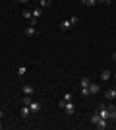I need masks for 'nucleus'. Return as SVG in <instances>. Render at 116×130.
Segmentation results:
<instances>
[{
  "mask_svg": "<svg viewBox=\"0 0 116 130\" xmlns=\"http://www.w3.org/2000/svg\"><path fill=\"white\" fill-rule=\"evenodd\" d=\"M110 76H112L110 70H103L101 72V80H110Z\"/></svg>",
  "mask_w": 116,
  "mask_h": 130,
  "instance_id": "obj_12",
  "label": "nucleus"
},
{
  "mask_svg": "<svg viewBox=\"0 0 116 130\" xmlns=\"http://www.w3.org/2000/svg\"><path fill=\"white\" fill-rule=\"evenodd\" d=\"M97 113H99L101 119H106V120H108V105H99Z\"/></svg>",
  "mask_w": 116,
  "mask_h": 130,
  "instance_id": "obj_1",
  "label": "nucleus"
},
{
  "mask_svg": "<svg viewBox=\"0 0 116 130\" xmlns=\"http://www.w3.org/2000/svg\"><path fill=\"white\" fill-rule=\"evenodd\" d=\"M97 2H106V4H108V2H112V0H97Z\"/></svg>",
  "mask_w": 116,
  "mask_h": 130,
  "instance_id": "obj_27",
  "label": "nucleus"
},
{
  "mask_svg": "<svg viewBox=\"0 0 116 130\" xmlns=\"http://www.w3.org/2000/svg\"><path fill=\"white\" fill-rule=\"evenodd\" d=\"M112 58H114V60H116V53H114V54H112Z\"/></svg>",
  "mask_w": 116,
  "mask_h": 130,
  "instance_id": "obj_29",
  "label": "nucleus"
},
{
  "mask_svg": "<svg viewBox=\"0 0 116 130\" xmlns=\"http://www.w3.org/2000/svg\"><path fill=\"white\" fill-rule=\"evenodd\" d=\"M21 89H23V93H25V95H33V93H35V87H33V86H29V84H25Z\"/></svg>",
  "mask_w": 116,
  "mask_h": 130,
  "instance_id": "obj_9",
  "label": "nucleus"
},
{
  "mask_svg": "<svg viewBox=\"0 0 116 130\" xmlns=\"http://www.w3.org/2000/svg\"><path fill=\"white\" fill-rule=\"evenodd\" d=\"M99 113H95V115H91V124H97V122H99Z\"/></svg>",
  "mask_w": 116,
  "mask_h": 130,
  "instance_id": "obj_16",
  "label": "nucleus"
},
{
  "mask_svg": "<svg viewBox=\"0 0 116 130\" xmlns=\"http://www.w3.org/2000/svg\"><path fill=\"white\" fill-rule=\"evenodd\" d=\"M108 120H116V107L108 105Z\"/></svg>",
  "mask_w": 116,
  "mask_h": 130,
  "instance_id": "obj_8",
  "label": "nucleus"
},
{
  "mask_svg": "<svg viewBox=\"0 0 116 130\" xmlns=\"http://www.w3.org/2000/svg\"><path fill=\"white\" fill-rule=\"evenodd\" d=\"M31 14H33V18H37V20H39V18L43 16V10H41V6H39V8H35V10L31 12Z\"/></svg>",
  "mask_w": 116,
  "mask_h": 130,
  "instance_id": "obj_14",
  "label": "nucleus"
},
{
  "mask_svg": "<svg viewBox=\"0 0 116 130\" xmlns=\"http://www.w3.org/2000/svg\"><path fill=\"white\" fill-rule=\"evenodd\" d=\"M39 6H41V8H49V6H50V0H39Z\"/></svg>",
  "mask_w": 116,
  "mask_h": 130,
  "instance_id": "obj_17",
  "label": "nucleus"
},
{
  "mask_svg": "<svg viewBox=\"0 0 116 130\" xmlns=\"http://www.w3.org/2000/svg\"><path fill=\"white\" fill-rule=\"evenodd\" d=\"M37 22H39L37 18H31V20H29V23H31V25H37Z\"/></svg>",
  "mask_w": 116,
  "mask_h": 130,
  "instance_id": "obj_25",
  "label": "nucleus"
},
{
  "mask_svg": "<svg viewBox=\"0 0 116 130\" xmlns=\"http://www.w3.org/2000/svg\"><path fill=\"white\" fill-rule=\"evenodd\" d=\"M70 22H72V25H76V23H77V22H79V20H77V18H76V16H72V18H70Z\"/></svg>",
  "mask_w": 116,
  "mask_h": 130,
  "instance_id": "obj_24",
  "label": "nucleus"
},
{
  "mask_svg": "<svg viewBox=\"0 0 116 130\" xmlns=\"http://www.w3.org/2000/svg\"><path fill=\"white\" fill-rule=\"evenodd\" d=\"M29 115H31V109H29L27 105H23V107L19 109V117H21V119H27Z\"/></svg>",
  "mask_w": 116,
  "mask_h": 130,
  "instance_id": "obj_4",
  "label": "nucleus"
},
{
  "mask_svg": "<svg viewBox=\"0 0 116 130\" xmlns=\"http://www.w3.org/2000/svg\"><path fill=\"white\" fill-rule=\"evenodd\" d=\"M81 95H83V97H87V95H89V87H81Z\"/></svg>",
  "mask_w": 116,
  "mask_h": 130,
  "instance_id": "obj_22",
  "label": "nucleus"
},
{
  "mask_svg": "<svg viewBox=\"0 0 116 130\" xmlns=\"http://www.w3.org/2000/svg\"><path fill=\"white\" fill-rule=\"evenodd\" d=\"M114 80H116V74H114Z\"/></svg>",
  "mask_w": 116,
  "mask_h": 130,
  "instance_id": "obj_30",
  "label": "nucleus"
},
{
  "mask_svg": "<svg viewBox=\"0 0 116 130\" xmlns=\"http://www.w3.org/2000/svg\"><path fill=\"white\" fill-rule=\"evenodd\" d=\"M2 117H4V113H2V109H0V120H2Z\"/></svg>",
  "mask_w": 116,
  "mask_h": 130,
  "instance_id": "obj_28",
  "label": "nucleus"
},
{
  "mask_svg": "<svg viewBox=\"0 0 116 130\" xmlns=\"http://www.w3.org/2000/svg\"><path fill=\"white\" fill-rule=\"evenodd\" d=\"M89 84H91L89 78H81V80H79V87H89Z\"/></svg>",
  "mask_w": 116,
  "mask_h": 130,
  "instance_id": "obj_15",
  "label": "nucleus"
},
{
  "mask_svg": "<svg viewBox=\"0 0 116 130\" xmlns=\"http://www.w3.org/2000/svg\"><path fill=\"white\" fill-rule=\"evenodd\" d=\"M31 101H33V99H31V95H25V97H23V105H29Z\"/></svg>",
  "mask_w": 116,
  "mask_h": 130,
  "instance_id": "obj_21",
  "label": "nucleus"
},
{
  "mask_svg": "<svg viewBox=\"0 0 116 130\" xmlns=\"http://www.w3.org/2000/svg\"><path fill=\"white\" fill-rule=\"evenodd\" d=\"M17 2H19V4H27L29 0H17Z\"/></svg>",
  "mask_w": 116,
  "mask_h": 130,
  "instance_id": "obj_26",
  "label": "nucleus"
},
{
  "mask_svg": "<svg viewBox=\"0 0 116 130\" xmlns=\"http://www.w3.org/2000/svg\"><path fill=\"white\" fill-rule=\"evenodd\" d=\"M25 72H27V68H25V66H19V68H17V74H19V76H23Z\"/></svg>",
  "mask_w": 116,
  "mask_h": 130,
  "instance_id": "obj_20",
  "label": "nucleus"
},
{
  "mask_svg": "<svg viewBox=\"0 0 116 130\" xmlns=\"http://www.w3.org/2000/svg\"><path fill=\"white\" fill-rule=\"evenodd\" d=\"M95 126H97L99 130H105V128H108V120L106 119H99V122H97Z\"/></svg>",
  "mask_w": 116,
  "mask_h": 130,
  "instance_id": "obj_7",
  "label": "nucleus"
},
{
  "mask_svg": "<svg viewBox=\"0 0 116 130\" xmlns=\"http://www.w3.org/2000/svg\"><path fill=\"white\" fill-rule=\"evenodd\" d=\"M62 99H64V101H72V93H70V91H66L64 95H62Z\"/></svg>",
  "mask_w": 116,
  "mask_h": 130,
  "instance_id": "obj_19",
  "label": "nucleus"
},
{
  "mask_svg": "<svg viewBox=\"0 0 116 130\" xmlns=\"http://www.w3.org/2000/svg\"><path fill=\"white\" fill-rule=\"evenodd\" d=\"M83 6H87V8H93L95 4H97V0H81Z\"/></svg>",
  "mask_w": 116,
  "mask_h": 130,
  "instance_id": "obj_13",
  "label": "nucleus"
},
{
  "mask_svg": "<svg viewBox=\"0 0 116 130\" xmlns=\"http://www.w3.org/2000/svg\"><path fill=\"white\" fill-rule=\"evenodd\" d=\"M68 103V101H64V99H60V101H58V107H60V109H64V105H66Z\"/></svg>",
  "mask_w": 116,
  "mask_h": 130,
  "instance_id": "obj_23",
  "label": "nucleus"
},
{
  "mask_svg": "<svg viewBox=\"0 0 116 130\" xmlns=\"http://www.w3.org/2000/svg\"><path fill=\"white\" fill-rule=\"evenodd\" d=\"M97 93H101V86L99 84H89V95H97Z\"/></svg>",
  "mask_w": 116,
  "mask_h": 130,
  "instance_id": "obj_2",
  "label": "nucleus"
},
{
  "mask_svg": "<svg viewBox=\"0 0 116 130\" xmlns=\"http://www.w3.org/2000/svg\"><path fill=\"white\" fill-rule=\"evenodd\" d=\"M64 111H66V115H74V113H76V107H74L72 101H68V103L64 105Z\"/></svg>",
  "mask_w": 116,
  "mask_h": 130,
  "instance_id": "obj_6",
  "label": "nucleus"
},
{
  "mask_svg": "<svg viewBox=\"0 0 116 130\" xmlns=\"http://www.w3.org/2000/svg\"><path fill=\"white\" fill-rule=\"evenodd\" d=\"M27 107L31 109V113H39V111H41V103H39V101H31Z\"/></svg>",
  "mask_w": 116,
  "mask_h": 130,
  "instance_id": "obj_5",
  "label": "nucleus"
},
{
  "mask_svg": "<svg viewBox=\"0 0 116 130\" xmlns=\"http://www.w3.org/2000/svg\"><path fill=\"white\" fill-rule=\"evenodd\" d=\"M23 33H25V37H33L35 33H37V29H35V25H29V27H27V29H25Z\"/></svg>",
  "mask_w": 116,
  "mask_h": 130,
  "instance_id": "obj_10",
  "label": "nucleus"
},
{
  "mask_svg": "<svg viewBox=\"0 0 116 130\" xmlns=\"http://www.w3.org/2000/svg\"><path fill=\"white\" fill-rule=\"evenodd\" d=\"M114 91H116V87H114Z\"/></svg>",
  "mask_w": 116,
  "mask_h": 130,
  "instance_id": "obj_31",
  "label": "nucleus"
},
{
  "mask_svg": "<svg viewBox=\"0 0 116 130\" xmlns=\"http://www.w3.org/2000/svg\"><path fill=\"white\" fill-rule=\"evenodd\" d=\"M21 16L25 18V20H31V18H33V14H31L29 10H23V12H21Z\"/></svg>",
  "mask_w": 116,
  "mask_h": 130,
  "instance_id": "obj_18",
  "label": "nucleus"
},
{
  "mask_svg": "<svg viewBox=\"0 0 116 130\" xmlns=\"http://www.w3.org/2000/svg\"><path fill=\"white\" fill-rule=\"evenodd\" d=\"M105 99H106V101H114V99H116L114 87H112V89H106V91H105Z\"/></svg>",
  "mask_w": 116,
  "mask_h": 130,
  "instance_id": "obj_3",
  "label": "nucleus"
},
{
  "mask_svg": "<svg viewBox=\"0 0 116 130\" xmlns=\"http://www.w3.org/2000/svg\"><path fill=\"white\" fill-rule=\"evenodd\" d=\"M70 27H72V22H70V20H64V22L60 23V29H64V31H66V29H70Z\"/></svg>",
  "mask_w": 116,
  "mask_h": 130,
  "instance_id": "obj_11",
  "label": "nucleus"
}]
</instances>
